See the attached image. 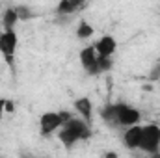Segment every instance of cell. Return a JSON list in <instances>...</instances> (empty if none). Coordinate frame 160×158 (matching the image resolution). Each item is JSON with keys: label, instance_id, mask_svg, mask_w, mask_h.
Returning a JSON list of instances; mask_svg holds the SVG:
<instances>
[{"label": "cell", "instance_id": "15", "mask_svg": "<svg viewBox=\"0 0 160 158\" xmlns=\"http://www.w3.org/2000/svg\"><path fill=\"white\" fill-rule=\"evenodd\" d=\"M17 15H19V21H28L34 17V11L28 7V6H17Z\"/></svg>", "mask_w": 160, "mask_h": 158}, {"label": "cell", "instance_id": "2", "mask_svg": "<svg viewBox=\"0 0 160 158\" xmlns=\"http://www.w3.org/2000/svg\"><path fill=\"white\" fill-rule=\"evenodd\" d=\"M140 151L147 153V155H158L160 153V125L157 123H149L143 125L142 128V140H140Z\"/></svg>", "mask_w": 160, "mask_h": 158}, {"label": "cell", "instance_id": "10", "mask_svg": "<svg viewBox=\"0 0 160 158\" xmlns=\"http://www.w3.org/2000/svg\"><path fill=\"white\" fill-rule=\"evenodd\" d=\"M75 110H77V114H80V117L86 119L88 123H91V119H93V104H91V99L89 97H80L75 101Z\"/></svg>", "mask_w": 160, "mask_h": 158}, {"label": "cell", "instance_id": "19", "mask_svg": "<svg viewBox=\"0 0 160 158\" xmlns=\"http://www.w3.org/2000/svg\"><path fill=\"white\" fill-rule=\"evenodd\" d=\"M158 84H160V80H158Z\"/></svg>", "mask_w": 160, "mask_h": 158}, {"label": "cell", "instance_id": "11", "mask_svg": "<svg viewBox=\"0 0 160 158\" xmlns=\"http://www.w3.org/2000/svg\"><path fill=\"white\" fill-rule=\"evenodd\" d=\"M95 60H97V50H95L93 45H88V47H84L80 50V63H82V67L86 71L95 63Z\"/></svg>", "mask_w": 160, "mask_h": 158}, {"label": "cell", "instance_id": "16", "mask_svg": "<svg viewBox=\"0 0 160 158\" xmlns=\"http://www.w3.org/2000/svg\"><path fill=\"white\" fill-rule=\"evenodd\" d=\"M149 78L157 80V82L160 80V62L157 63V65H153V69H151V73H149Z\"/></svg>", "mask_w": 160, "mask_h": 158}, {"label": "cell", "instance_id": "14", "mask_svg": "<svg viewBox=\"0 0 160 158\" xmlns=\"http://www.w3.org/2000/svg\"><path fill=\"white\" fill-rule=\"evenodd\" d=\"M93 34H95L93 26L89 22H86V21H80V24L77 26V37L78 39H89Z\"/></svg>", "mask_w": 160, "mask_h": 158}, {"label": "cell", "instance_id": "5", "mask_svg": "<svg viewBox=\"0 0 160 158\" xmlns=\"http://www.w3.org/2000/svg\"><path fill=\"white\" fill-rule=\"evenodd\" d=\"M63 123H65V121H63V117H62L60 112H45V114H41V117H39L41 136H45V138L52 136L54 132H58V130L62 128Z\"/></svg>", "mask_w": 160, "mask_h": 158}, {"label": "cell", "instance_id": "1", "mask_svg": "<svg viewBox=\"0 0 160 158\" xmlns=\"http://www.w3.org/2000/svg\"><path fill=\"white\" fill-rule=\"evenodd\" d=\"M93 134L91 130V123H88L86 119L82 117H73L69 121H65L62 125V128L58 130V140L65 145V147H73L78 141H86L89 140Z\"/></svg>", "mask_w": 160, "mask_h": 158}, {"label": "cell", "instance_id": "9", "mask_svg": "<svg viewBox=\"0 0 160 158\" xmlns=\"http://www.w3.org/2000/svg\"><path fill=\"white\" fill-rule=\"evenodd\" d=\"M88 6V0H60L56 13L58 15H73L77 11H82Z\"/></svg>", "mask_w": 160, "mask_h": 158}, {"label": "cell", "instance_id": "12", "mask_svg": "<svg viewBox=\"0 0 160 158\" xmlns=\"http://www.w3.org/2000/svg\"><path fill=\"white\" fill-rule=\"evenodd\" d=\"M99 117L108 126H116V102H108L99 108Z\"/></svg>", "mask_w": 160, "mask_h": 158}, {"label": "cell", "instance_id": "6", "mask_svg": "<svg viewBox=\"0 0 160 158\" xmlns=\"http://www.w3.org/2000/svg\"><path fill=\"white\" fill-rule=\"evenodd\" d=\"M142 128H143V125H140V123H138V125H132V126H127V130H125V134H123V143H125L127 149L136 151V149L140 147Z\"/></svg>", "mask_w": 160, "mask_h": 158}, {"label": "cell", "instance_id": "18", "mask_svg": "<svg viewBox=\"0 0 160 158\" xmlns=\"http://www.w3.org/2000/svg\"><path fill=\"white\" fill-rule=\"evenodd\" d=\"M11 112H13V102L8 99V101H6V114H11Z\"/></svg>", "mask_w": 160, "mask_h": 158}, {"label": "cell", "instance_id": "17", "mask_svg": "<svg viewBox=\"0 0 160 158\" xmlns=\"http://www.w3.org/2000/svg\"><path fill=\"white\" fill-rule=\"evenodd\" d=\"M6 101L8 99H0V121H2L4 114H6Z\"/></svg>", "mask_w": 160, "mask_h": 158}, {"label": "cell", "instance_id": "13", "mask_svg": "<svg viewBox=\"0 0 160 158\" xmlns=\"http://www.w3.org/2000/svg\"><path fill=\"white\" fill-rule=\"evenodd\" d=\"M17 22H19L17 9L15 7H6L4 13H2V26H4V30H15Z\"/></svg>", "mask_w": 160, "mask_h": 158}, {"label": "cell", "instance_id": "7", "mask_svg": "<svg viewBox=\"0 0 160 158\" xmlns=\"http://www.w3.org/2000/svg\"><path fill=\"white\" fill-rule=\"evenodd\" d=\"M93 47H95L99 56H114L118 50V41L114 36H102Z\"/></svg>", "mask_w": 160, "mask_h": 158}, {"label": "cell", "instance_id": "8", "mask_svg": "<svg viewBox=\"0 0 160 158\" xmlns=\"http://www.w3.org/2000/svg\"><path fill=\"white\" fill-rule=\"evenodd\" d=\"M112 67H114V60H112V56H99V54H97L95 63H93L86 73H88L89 77H99V75H102V73H108Z\"/></svg>", "mask_w": 160, "mask_h": 158}, {"label": "cell", "instance_id": "4", "mask_svg": "<svg viewBox=\"0 0 160 158\" xmlns=\"http://www.w3.org/2000/svg\"><path fill=\"white\" fill-rule=\"evenodd\" d=\"M142 121V112L127 102H116V126H132Z\"/></svg>", "mask_w": 160, "mask_h": 158}, {"label": "cell", "instance_id": "3", "mask_svg": "<svg viewBox=\"0 0 160 158\" xmlns=\"http://www.w3.org/2000/svg\"><path fill=\"white\" fill-rule=\"evenodd\" d=\"M19 45V36L15 30H4L0 34V54L6 60V65L9 69L15 67V52Z\"/></svg>", "mask_w": 160, "mask_h": 158}]
</instances>
